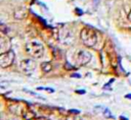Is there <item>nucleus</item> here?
<instances>
[{"label":"nucleus","mask_w":131,"mask_h":120,"mask_svg":"<svg viewBox=\"0 0 131 120\" xmlns=\"http://www.w3.org/2000/svg\"><path fill=\"white\" fill-rule=\"evenodd\" d=\"M80 37H81L83 44L87 47L95 46L97 44V41H98L97 33L93 28H90V27H83L81 29Z\"/></svg>","instance_id":"f257e3e1"},{"label":"nucleus","mask_w":131,"mask_h":120,"mask_svg":"<svg viewBox=\"0 0 131 120\" xmlns=\"http://www.w3.org/2000/svg\"><path fill=\"white\" fill-rule=\"evenodd\" d=\"M26 51H27V53L31 57H33V58H40L43 55L44 47H43V45L40 42H38L36 40H33V41H30L29 43H27Z\"/></svg>","instance_id":"f03ea898"},{"label":"nucleus","mask_w":131,"mask_h":120,"mask_svg":"<svg viewBox=\"0 0 131 120\" xmlns=\"http://www.w3.org/2000/svg\"><path fill=\"white\" fill-rule=\"evenodd\" d=\"M13 60H14V52L13 51L8 50L5 52H2V54L0 55V66L3 68L8 67L9 65L12 64Z\"/></svg>","instance_id":"7ed1b4c3"},{"label":"nucleus","mask_w":131,"mask_h":120,"mask_svg":"<svg viewBox=\"0 0 131 120\" xmlns=\"http://www.w3.org/2000/svg\"><path fill=\"white\" fill-rule=\"evenodd\" d=\"M91 59V54L84 49H81L77 52L76 54V60L80 65H85L87 64Z\"/></svg>","instance_id":"20e7f679"},{"label":"nucleus","mask_w":131,"mask_h":120,"mask_svg":"<svg viewBox=\"0 0 131 120\" xmlns=\"http://www.w3.org/2000/svg\"><path fill=\"white\" fill-rule=\"evenodd\" d=\"M19 67L23 72L25 73H31L36 68V63L32 59H25L19 63Z\"/></svg>","instance_id":"39448f33"},{"label":"nucleus","mask_w":131,"mask_h":120,"mask_svg":"<svg viewBox=\"0 0 131 120\" xmlns=\"http://www.w3.org/2000/svg\"><path fill=\"white\" fill-rule=\"evenodd\" d=\"M26 13H27L26 12V9L23 8V7H20L18 9H16V11L14 13V17L15 18H18V19H21V18H24L26 16Z\"/></svg>","instance_id":"423d86ee"},{"label":"nucleus","mask_w":131,"mask_h":120,"mask_svg":"<svg viewBox=\"0 0 131 120\" xmlns=\"http://www.w3.org/2000/svg\"><path fill=\"white\" fill-rule=\"evenodd\" d=\"M41 68L43 69V71H44V72H48V71H50V70H51L52 66H51V64H50V63H48V62H43V63L41 64Z\"/></svg>","instance_id":"0eeeda50"},{"label":"nucleus","mask_w":131,"mask_h":120,"mask_svg":"<svg viewBox=\"0 0 131 120\" xmlns=\"http://www.w3.org/2000/svg\"><path fill=\"white\" fill-rule=\"evenodd\" d=\"M104 115H105V116H107V117H113V116H112V114H111V112H110L107 109H106V110H104Z\"/></svg>","instance_id":"6e6552de"},{"label":"nucleus","mask_w":131,"mask_h":120,"mask_svg":"<svg viewBox=\"0 0 131 120\" xmlns=\"http://www.w3.org/2000/svg\"><path fill=\"white\" fill-rule=\"evenodd\" d=\"M32 120H48V119H47V118H44V117H38V118L32 119Z\"/></svg>","instance_id":"1a4fd4ad"},{"label":"nucleus","mask_w":131,"mask_h":120,"mask_svg":"<svg viewBox=\"0 0 131 120\" xmlns=\"http://www.w3.org/2000/svg\"><path fill=\"white\" fill-rule=\"evenodd\" d=\"M70 112H71V113H75V114H78L80 111H78V110H70Z\"/></svg>","instance_id":"9d476101"},{"label":"nucleus","mask_w":131,"mask_h":120,"mask_svg":"<svg viewBox=\"0 0 131 120\" xmlns=\"http://www.w3.org/2000/svg\"><path fill=\"white\" fill-rule=\"evenodd\" d=\"M128 19L131 21V10L129 11V13H128Z\"/></svg>","instance_id":"9b49d317"},{"label":"nucleus","mask_w":131,"mask_h":120,"mask_svg":"<svg viewBox=\"0 0 131 120\" xmlns=\"http://www.w3.org/2000/svg\"><path fill=\"white\" fill-rule=\"evenodd\" d=\"M126 98H128V99H131V94H128V95H126Z\"/></svg>","instance_id":"f8f14e48"},{"label":"nucleus","mask_w":131,"mask_h":120,"mask_svg":"<svg viewBox=\"0 0 131 120\" xmlns=\"http://www.w3.org/2000/svg\"><path fill=\"white\" fill-rule=\"evenodd\" d=\"M77 93H79V94H84V93H85V92H84V91H78V92H77Z\"/></svg>","instance_id":"ddd939ff"}]
</instances>
